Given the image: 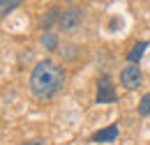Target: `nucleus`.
Masks as SVG:
<instances>
[{
  "mask_svg": "<svg viewBox=\"0 0 150 145\" xmlns=\"http://www.w3.org/2000/svg\"><path fill=\"white\" fill-rule=\"evenodd\" d=\"M65 85V69L53 60H42L30 74V92L37 99H51Z\"/></svg>",
  "mask_w": 150,
  "mask_h": 145,
  "instance_id": "nucleus-1",
  "label": "nucleus"
},
{
  "mask_svg": "<svg viewBox=\"0 0 150 145\" xmlns=\"http://www.w3.org/2000/svg\"><path fill=\"white\" fill-rule=\"evenodd\" d=\"M81 18H83V12H81L79 7H69V9L60 12V21H58V28H60L62 32H69V30H74L76 25L81 23Z\"/></svg>",
  "mask_w": 150,
  "mask_h": 145,
  "instance_id": "nucleus-2",
  "label": "nucleus"
},
{
  "mask_svg": "<svg viewBox=\"0 0 150 145\" xmlns=\"http://www.w3.org/2000/svg\"><path fill=\"white\" fill-rule=\"evenodd\" d=\"M141 81H143L141 69H139V65H134V62H129V65L120 72V83H122V88H127V90L139 88V85H141Z\"/></svg>",
  "mask_w": 150,
  "mask_h": 145,
  "instance_id": "nucleus-3",
  "label": "nucleus"
},
{
  "mask_svg": "<svg viewBox=\"0 0 150 145\" xmlns=\"http://www.w3.org/2000/svg\"><path fill=\"white\" fill-rule=\"evenodd\" d=\"M115 92H113V83L109 76H102L99 83H97V104H109V101H115Z\"/></svg>",
  "mask_w": 150,
  "mask_h": 145,
  "instance_id": "nucleus-4",
  "label": "nucleus"
},
{
  "mask_svg": "<svg viewBox=\"0 0 150 145\" xmlns=\"http://www.w3.org/2000/svg\"><path fill=\"white\" fill-rule=\"evenodd\" d=\"M118 138V125H109L106 129H99L97 134H93L95 143H113Z\"/></svg>",
  "mask_w": 150,
  "mask_h": 145,
  "instance_id": "nucleus-5",
  "label": "nucleus"
},
{
  "mask_svg": "<svg viewBox=\"0 0 150 145\" xmlns=\"http://www.w3.org/2000/svg\"><path fill=\"white\" fill-rule=\"evenodd\" d=\"M146 49H148V42H139V44H134V46H132V51L127 53V60L134 62V65H139V60H141V55H143Z\"/></svg>",
  "mask_w": 150,
  "mask_h": 145,
  "instance_id": "nucleus-6",
  "label": "nucleus"
},
{
  "mask_svg": "<svg viewBox=\"0 0 150 145\" xmlns=\"http://www.w3.org/2000/svg\"><path fill=\"white\" fill-rule=\"evenodd\" d=\"M19 5H21V0H0V16L12 14V12H14Z\"/></svg>",
  "mask_w": 150,
  "mask_h": 145,
  "instance_id": "nucleus-7",
  "label": "nucleus"
},
{
  "mask_svg": "<svg viewBox=\"0 0 150 145\" xmlns=\"http://www.w3.org/2000/svg\"><path fill=\"white\" fill-rule=\"evenodd\" d=\"M42 44H44V49H46V51H53V49L58 46V39H56V35H53V32H44Z\"/></svg>",
  "mask_w": 150,
  "mask_h": 145,
  "instance_id": "nucleus-8",
  "label": "nucleus"
},
{
  "mask_svg": "<svg viewBox=\"0 0 150 145\" xmlns=\"http://www.w3.org/2000/svg\"><path fill=\"white\" fill-rule=\"evenodd\" d=\"M139 115H150V92L148 94H143V99L139 101Z\"/></svg>",
  "mask_w": 150,
  "mask_h": 145,
  "instance_id": "nucleus-9",
  "label": "nucleus"
},
{
  "mask_svg": "<svg viewBox=\"0 0 150 145\" xmlns=\"http://www.w3.org/2000/svg\"><path fill=\"white\" fill-rule=\"evenodd\" d=\"M23 145H44L42 141H30V143H23Z\"/></svg>",
  "mask_w": 150,
  "mask_h": 145,
  "instance_id": "nucleus-10",
  "label": "nucleus"
},
{
  "mask_svg": "<svg viewBox=\"0 0 150 145\" xmlns=\"http://www.w3.org/2000/svg\"><path fill=\"white\" fill-rule=\"evenodd\" d=\"M69 2H72V0H69Z\"/></svg>",
  "mask_w": 150,
  "mask_h": 145,
  "instance_id": "nucleus-11",
  "label": "nucleus"
}]
</instances>
